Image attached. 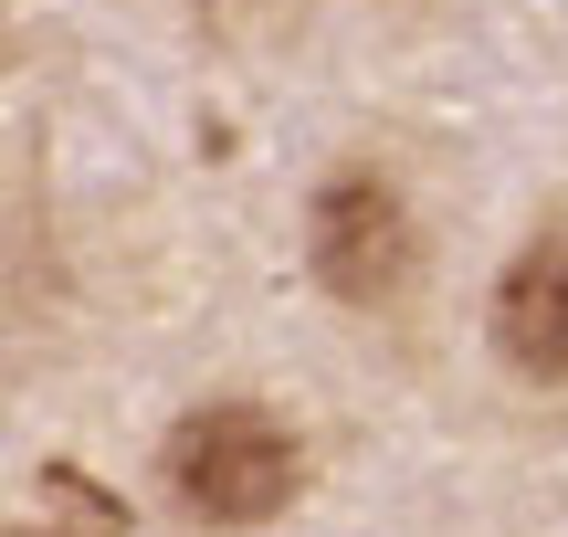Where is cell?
Returning a JSON list of instances; mask_svg holds the SVG:
<instances>
[{
  "mask_svg": "<svg viewBox=\"0 0 568 537\" xmlns=\"http://www.w3.org/2000/svg\"><path fill=\"white\" fill-rule=\"evenodd\" d=\"M305 264L358 316L400 306V295L422 285V211H410V190L389 180V169H368V159L326 169L316 201H305Z\"/></svg>",
  "mask_w": 568,
  "mask_h": 537,
  "instance_id": "obj_2",
  "label": "cell"
},
{
  "mask_svg": "<svg viewBox=\"0 0 568 537\" xmlns=\"http://www.w3.org/2000/svg\"><path fill=\"white\" fill-rule=\"evenodd\" d=\"M201 11H211V21H274L284 0H201Z\"/></svg>",
  "mask_w": 568,
  "mask_h": 537,
  "instance_id": "obj_4",
  "label": "cell"
},
{
  "mask_svg": "<svg viewBox=\"0 0 568 537\" xmlns=\"http://www.w3.org/2000/svg\"><path fill=\"white\" fill-rule=\"evenodd\" d=\"M11 537H53V527H11Z\"/></svg>",
  "mask_w": 568,
  "mask_h": 537,
  "instance_id": "obj_5",
  "label": "cell"
},
{
  "mask_svg": "<svg viewBox=\"0 0 568 537\" xmlns=\"http://www.w3.org/2000/svg\"><path fill=\"white\" fill-rule=\"evenodd\" d=\"M159 485L190 527H274L305 496V443L284 433L264 401H201L169 422Z\"/></svg>",
  "mask_w": 568,
  "mask_h": 537,
  "instance_id": "obj_1",
  "label": "cell"
},
{
  "mask_svg": "<svg viewBox=\"0 0 568 537\" xmlns=\"http://www.w3.org/2000/svg\"><path fill=\"white\" fill-rule=\"evenodd\" d=\"M495 358L537 391H568V222L527 232L495 274Z\"/></svg>",
  "mask_w": 568,
  "mask_h": 537,
  "instance_id": "obj_3",
  "label": "cell"
}]
</instances>
